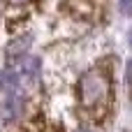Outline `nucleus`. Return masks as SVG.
Wrapping results in <instances>:
<instances>
[{
    "label": "nucleus",
    "instance_id": "2",
    "mask_svg": "<svg viewBox=\"0 0 132 132\" xmlns=\"http://www.w3.org/2000/svg\"><path fill=\"white\" fill-rule=\"evenodd\" d=\"M26 97L23 93H12V90H0V121L12 123L23 114Z\"/></svg>",
    "mask_w": 132,
    "mask_h": 132
},
{
    "label": "nucleus",
    "instance_id": "9",
    "mask_svg": "<svg viewBox=\"0 0 132 132\" xmlns=\"http://www.w3.org/2000/svg\"><path fill=\"white\" fill-rule=\"evenodd\" d=\"M130 44H132V30H130Z\"/></svg>",
    "mask_w": 132,
    "mask_h": 132
},
{
    "label": "nucleus",
    "instance_id": "8",
    "mask_svg": "<svg viewBox=\"0 0 132 132\" xmlns=\"http://www.w3.org/2000/svg\"><path fill=\"white\" fill-rule=\"evenodd\" d=\"M77 132H93V130H77Z\"/></svg>",
    "mask_w": 132,
    "mask_h": 132
},
{
    "label": "nucleus",
    "instance_id": "7",
    "mask_svg": "<svg viewBox=\"0 0 132 132\" xmlns=\"http://www.w3.org/2000/svg\"><path fill=\"white\" fill-rule=\"evenodd\" d=\"M9 2H14V5H23V2H28V0H9Z\"/></svg>",
    "mask_w": 132,
    "mask_h": 132
},
{
    "label": "nucleus",
    "instance_id": "5",
    "mask_svg": "<svg viewBox=\"0 0 132 132\" xmlns=\"http://www.w3.org/2000/svg\"><path fill=\"white\" fill-rule=\"evenodd\" d=\"M118 7L123 14H132V0H118Z\"/></svg>",
    "mask_w": 132,
    "mask_h": 132
},
{
    "label": "nucleus",
    "instance_id": "6",
    "mask_svg": "<svg viewBox=\"0 0 132 132\" xmlns=\"http://www.w3.org/2000/svg\"><path fill=\"white\" fill-rule=\"evenodd\" d=\"M125 81H128V86L132 88V60H128V67H125Z\"/></svg>",
    "mask_w": 132,
    "mask_h": 132
},
{
    "label": "nucleus",
    "instance_id": "4",
    "mask_svg": "<svg viewBox=\"0 0 132 132\" xmlns=\"http://www.w3.org/2000/svg\"><path fill=\"white\" fill-rule=\"evenodd\" d=\"M39 77V60L37 58H23V72H21V79L23 84H35Z\"/></svg>",
    "mask_w": 132,
    "mask_h": 132
},
{
    "label": "nucleus",
    "instance_id": "1",
    "mask_svg": "<svg viewBox=\"0 0 132 132\" xmlns=\"http://www.w3.org/2000/svg\"><path fill=\"white\" fill-rule=\"evenodd\" d=\"M79 97L81 104L90 111H104L111 100V79L104 70L95 67L88 70L79 81Z\"/></svg>",
    "mask_w": 132,
    "mask_h": 132
},
{
    "label": "nucleus",
    "instance_id": "3",
    "mask_svg": "<svg viewBox=\"0 0 132 132\" xmlns=\"http://www.w3.org/2000/svg\"><path fill=\"white\" fill-rule=\"evenodd\" d=\"M28 46H30V37H19V39H14L7 46V63H9V67H14V63L26 56Z\"/></svg>",
    "mask_w": 132,
    "mask_h": 132
}]
</instances>
